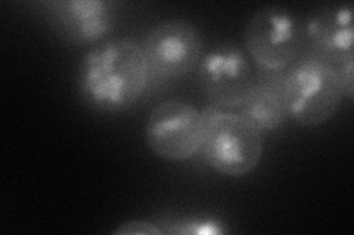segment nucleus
I'll use <instances>...</instances> for the list:
<instances>
[{"label": "nucleus", "instance_id": "obj_10", "mask_svg": "<svg viewBox=\"0 0 354 235\" xmlns=\"http://www.w3.org/2000/svg\"><path fill=\"white\" fill-rule=\"evenodd\" d=\"M283 80V72L261 71L250 94L239 106L238 114L261 134L279 130L290 118L285 102Z\"/></svg>", "mask_w": 354, "mask_h": 235}, {"label": "nucleus", "instance_id": "obj_12", "mask_svg": "<svg viewBox=\"0 0 354 235\" xmlns=\"http://www.w3.org/2000/svg\"><path fill=\"white\" fill-rule=\"evenodd\" d=\"M338 80L342 88V96H346L348 100H353L354 94V58L347 59L344 62H341L339 65L334 66Z\"/></svg>", "mask_w": 354, "mask_h": 235}, {"label": "nucleus", "instance_id": "obj_3", "mask_svg": "<svg viewBox=\"0 0 354 235\" xmlns=\"http://www.w3.org/2000/svg\"><path fill=\"white\" fill-rule=\"evenodd\" d=\"M283 93L288 116L303 127H319L334 118L342 88L332 65L317 58L304 59L285 74Z\"/></svg>", "mask_w": 354, "mask_h": 235}, {"label": "nucleus", "instance_id": "obj_8", "mask_svg": "<svg viewBox=\"0 0 354 235\" xmlns=\"http://www.w3.org/2000/svg\"><path fill=\"white\" fill-rule=\"evenodd\" d=\"M41 6L50 25L64 40L86 46L109 34L120 5L105 0H52Z\"/></svg>", "mask_w": 354, "mask_h": 235}, {"label": "nucleus", "instance_id": "obj_6", "mask_svg": "<svg viewBox=\"0 0 354 235\" xmlns=\"http://www.w3.org/2000/svg\"><path fill=\"white\" fill-rule=\"evenodd\" d=\"M203 130V116L196 108L180 100H167L149 114L145 140L161 159L183 162L201 150Z\"/></svg>", "mask_w": 354, "mask_h": 235}, {"label": "nucleus", "instance_id": "obj_7", "mask_svg": "<svg viewBox=\"0 0 354 235\" xmlns=\"http://www.w3.org/2000/svg\"><path fill=\"white\" fill-rule=\"evenodd\" d=\"M142 48L155 76L169 80L194 71L204 54L201 34L186 19H167L152 27Z\"/></svg>", "mask_w": 354, "mask_h": 235}, {"label": "nucleus", "instance_id": "obj_1", "mask_svg": "<svg viewBox=\"0 0 354 235\" xmlns=\"http://www.w3.org/2000/svg\"><path fill=\"white\" fill-rule=\"evenodd\" d=\"M155 74L143 48L127 37L111 39L88 50L77 72L84 103L99 112H120L135 105Z\"/></svg>", "mask_w": 354, "mask_h": 235}, {"label": "nucleus", "instance_id": "obj_13", "mask_svg": "<svg viewBox=\"0 0 354 235\" xmlns=\"http://www.w3.org/2000/svg\"><path fill=\"white\" fill-rule=\"evenodd\" d=\"M113 234H164L162 229L160 228L158 223L155 222H148V221H130L121 223L120 227H117Z\"/></svg>", "mask_w": 354, "mask_h": 235}, {"label": "nucleus", "instance_id": "obj_5", "mask_svg": "<svg viewBox=\"0 0 354 235\" xmlns=\"http://www.w3.org/2000/svg\"><path fill=\"white\" fill-rule=\"evenodd\" d=\"M256 83L245 52L234 43H217L196 66V84L209 105L239 108Z\"/></svg>", "mask_w": 354, "mask_h": 235}, {"label": "nucleus", "instance_id": "obj_4", "mask_svg": "<svg viewBox=\"0 0 354 235\" xmlns=\"http://www.w3.org/2000/svg\"><path fill=\"white\" fill-rule=\"evenodd\" d=\"M306 40L304 22L283 6H264L243 30V46L264 72H283L298 56Z\"/></svg>", "mask_w": 354, "mask_h": 235}, {"label": "nucleus", "instance_id": "obj_11", "mask_svg": "<svg viewBox=\"0 0 354 235\" xmlns=\"http://www.w3.org/2000/svg\"><path fill=\"white\" fill-rule=\"evenodd\" d=\"M164 234L173 235H220L226 234V223L207 216H171L158 222Z\"/></svg>", "mask_w": 354, "mask_h": 235}, {"label": "nucleus", "instance_id": "obj_2", "mask_svg": "<svg viewBox=\"0 0 354 235\" xmlns=\"http://www.w3.org/2000/svg\"><path fill=\"white\" fill-rule=\"evenodd\" d=\"M205 162L221 175L241 178L251 174L263 158V134L238 112L209 105L201 112Z\"/></svg>", "mask_w": 354, "mask_h": 235}, {"label": "nucleus", "instance_id": "obj_9", "mask_svg": "<svg viewBox=\"0 0 354 235\" xmlns=\"http://www.w3.org/2000/svg\"><path fill=\"white\" fill-rule=\"evenodd\" d=\"M304 34L320 61L334 66L354 58L353 3L320 8L304 22Z\"/></svg>", "mask_w": 354, "mask_h": 235}]
</instances>
